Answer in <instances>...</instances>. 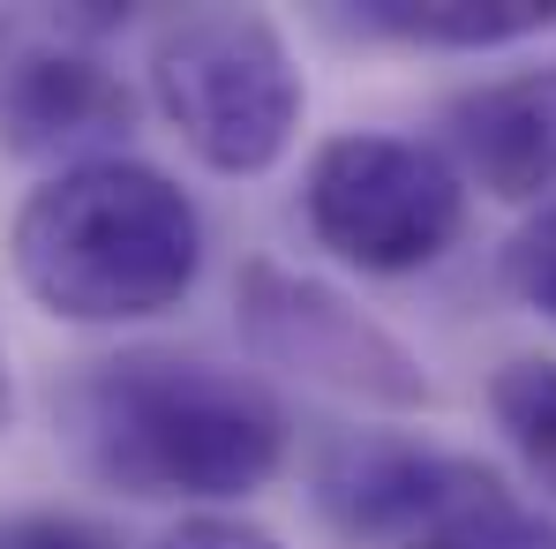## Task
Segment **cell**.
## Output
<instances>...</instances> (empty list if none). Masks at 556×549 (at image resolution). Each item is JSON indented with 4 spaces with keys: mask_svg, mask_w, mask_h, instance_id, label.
Here are the masks:
<instances>
[{
    "mask_svg": "<svg viewBox=\"0 0 556 549\" xmlns=\"http://www.w3.org/2000/svg\"><path fill=\"white\" fill-rule=\"evenodd\" d=\"M151 549H278L264 527H249V520H226V512H195L181 527H166Z\"/></svg>",
    "mask_w": 556,
    "mask_h": 549,
    "instance_id": "4fadbf2b",
    "label": "cell"
},
{
    "mask_svg": "<svg viewBox=\"0 0 556 549\" xmlns=\"http://www.w3.org/2000/svg\"><path fill=\"white\" fill-rule=\"evenodd\" d=\"M308 234L354 264V272H421L437 264L466 226V182L459 166L414 136H331L308 159L301 188Z\"/></svg>",
    "mask_w": 556,
    "mask_h": 549,
    "instance_id": "5b68a950",
    "label": "cell"
},
{
    "mask_svg": "<svg viewBox=\"0 0 556 549\" xmlns=\"http://www.w3.org/2000/svg\"><path fill=\"white\" fill-rule=\"evenodd\" d=\"M489 414L519 466L556 497V362H504L489 384Z\"/></svg>",
    "mask_w": 556,
    "mask_h": 549,
    "instance_id": "30bf717a",
    "label": "cell"
},
{
    "mask_svg": "<svg viewBox=\"0 0 556 549\" xmlns=\"http://www.w3.org/2000/svg\"><path fill=\"white\" fill-rule=\"evenodd\" d=\"M8 422H15V384H8V354H0V437H8Z\"/></svg>",
    "mask_w": 556,
    "mask_h": 549,
    "instance_id": "5bb4252c",
    "label": "cell"
},
{
    "mask_svg": "<svg viewBox=\"0 0 556 549\" xmlns=\"http://www.w3.org/2000/svg\"><path fill=\"white\" fill-rule=\"evenodd\" d=\"M362 23L406 46H452V53H489L542 38L556 23L549 0H362Z\"/></svg>",
    "mask_w": 556,
    "mask_h": 549,
    "instance_id": "9c48e42d",
    "label": "cell"
},
{
    "mask_svg": "<svg viewBox=\"0 0 556 549\" xmlns=\"http://www.w3.org/2000/svg\"><path fill=\"white\" fill-rule=\"evenodd\" d=\"M76 445L128 497H249L286 459L278 399L218 362L113 354L68 391Z\"/></svg>",
    "mask_w": 556,
    "mask_h": 549,
    "instance_id": "7a4b0ae2",
    "label": "cell"
},
{
    "mask_svg": "<svg viewBox=\"0 0 556 549\" xmlns=\"http://www.w3.org/2000/svg\"><path fill=\"white\" fill-rule=\"evenodd\" d=\"M136 121V98L113 68L68 46H30L0 68V144L15 159H68L98 151ZM113 159V151H98Z\"/></svg>",
    "mask_w": 556,
    "mask_h": 549,
    "instance_id": "52a82bcc",
    "label": "cell"
},
{
    "mask_svg": "<svg viewBox=\"0 0 556 549\" xmlns=\"http://www.w3.org/2000/svg\"><path fill=\"white\" fill-rule=\"evenodd\" d=\"M0 549H113V535L68 512H23V520H0Z\"/></svg>",
    "mask_w": 556,
    "mask_h": 549,
    "instance_id": "7c38bea8",
    "label": "cell"
},
{
    "mask_svg": "<svg viewBox=\"0 0 556 549\" xmlns=\"http://www.w3.org/2000/svg\"><path fill=\"white\" fill-rule=\"evenodd\" d=\"M241 324H249V347L264 362L293 369L308 384L354 391V399H376V407H429L421 362L383 324H369L354 301H339L316 278H293L278 264H249L241 272Z\"/></svg>",
    "mask_w": 556,
    "mask_h": 549,
    "instance_id": "8992f818",
    "label": "cell"
},
{
    "mask_svg": "<svg viewBox=\"0 0 556 549\" xmlns=\"http://www.w3.org/2000/svg\"><path fill=\"white\" fill-rule=\"evenodd\" d=\"M151 98L211 174H271L301 128V68L271 15L195 8L151 46Z\"/></svg>",
    "mask_w": 556,
    "mask_h": 549,
    "instance_id": "3957f363",
    "label": "cell"
},
{
    "mask_svg": "<svg viewBox=\"0 0 556 549\" xmlns=\"http://www.w3.org/2000/svg\"><path fill=\"white\" fill-rule=\"evenodd\" d=\"M316 504L383 549H556V520L496 466L429 445H339L316 474Z\"/></svg>",
    "mask_w": 556,
    "mask_h": 549,
    "instance_id": "277c9868",
    "label": "cell"
},
{
    "mask_svg": "<svg viewBox=\"0 0 556 549\" xmlns=\"http://www.w3.org/2000/svg\"><path fill=\"white\" fill-rule=\"evenodd\" d=\"M452 144H459L466 174L489 196H504V203L549 196L556 188V61L466 91L452 105Z\"/></svg>",
    "mask_w": 556,
    "mask_h": 549,
    "instance_id": "ba28073f",
    "label": "cell"
},
{
    "mask_svg": "<svg viewBox=\"0 0 556 549\" xmlns=\"http://www.w3.org/2000/svg\"><path fill=\"white\" fill-rule=\"evenodd\" d=\"M504 286L556 324V203H542L511 241H504Z\"/></svg>",
    "mask_w": 556,
    "mask_h": 549,
    "instance_id": "8fae6325",
    "label": "cell"
},
{
    "mask_svg": "<svg viewBox=\"0 0 556 549\" xmlns=\"http://www.w3.org/2000/svg\"><path fill=\"white\" fill-rule=\"evenodd\" d=\"M8 257L61 324H143L181 309L203 272V219L143 159H76L15 211Z\"/></svg>",
    "mask_w": 556,
    "mask_h": 549,
    "instance_id": "6da1fadb",
    "label": "cell"
}]
</instances>
